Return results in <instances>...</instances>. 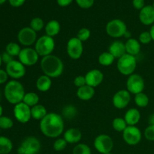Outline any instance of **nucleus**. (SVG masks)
Returning <instances> with one entry per match:
<instances>
[{
  "instance_id": "1",
  "label": "nucleus",
  "mask_w": 154,
  "mask_h": 154,
  "mask_svg": "<svg viewBox=\"0 0 154 154\" xmlns=\"http://www.w3.org/2000/svg\"><path fill=\"white\" fill-rule=\"evenodd\" d=\"M40 130L48 138H58L64 132V120L57 113H48L40 121Z\"/></svg>"
},
{
  "instance_id": "2",
  "label": "nucleus",
  "mask_w": 154,
  "mask_h": 154,
  "mask_svg": "<svg viewBox=\"0 0 154 154\" xmlns=\"http://www.w3.org/2000/svg\"><path fill=\"white\" fill-rule=\"evenodd\" d=\"M40 66L44 75L51 78H58L64 71L63 62L60 57L53 54L42 57Z\"/></svg>"
},
{
  "instance_id": "3",
  "label": "nucleus",
  "mask_w": 154,
  "mask_h": 154,
  "mask_svg": "<svg viewBox=\"0 0 154 154\" xmlns=\"http://www.w3.org/2000/svg\"><path fill=\"white\" fill-rule=\"evenodd\" d=\"M24 87L17 80H11L5 84L4 95L6 100L11 105H17L23 100L25 96Z\"/></svg>"
},
{
  "instance_id": "4",
  "label": "nucleus",
  "mask_w": 154,
  "mask_h": 154,
  "mask_svg": "<svg viewBox=\"0 0 154 154\" xmlns=\"http://www.w3.org/2000/svg\"><path fill=\"white\" fill-rule=\"evenodd\" d=\"M137 67L136 57L126 54L118 59L117 63V68L118 72L123 75L129 76L134 74Z\"/></svg>"
},
{
  "instance_id": "5",
  "label": "nucleus",
  "mask_w": 154,
  "mask_h": 154,
  "mask_svg": "<svg viewBox=\"0 0 154 154\" xmlns=\"http://www.w3.org/2000/svg\"><path fill=\"white\" fill-rule=\"evenodd\" d=\"M55 48V42L54 38L45 35L42 36L37 39L35 44V49L38 54L39 57H46L51 55Z\"/></svg>"
},
{
  "instance_id": "6",
  "label": "nucleus",
  "mask_w": 154,
  "mask_h": 154,
  "mask_svg": "<svg viewBox=\"0 0 154 154\" xmlns=\"http://www.w3.org/2000/svg\"><path fill=\"white\" fill-rule=\"evenodd\" d=\"M42 148L40 141L34 136L26 138L17 149L18 154H37Z\"/></svg>"
},
{
  "instance_id": "7",
  "label": "nucleus",
  "mask_w": 154,
  "mask_h": 154,
  "mask_svg": "<svg viewBox=\"0 0 154 154\" xmlns=\"http://www.w3.org/2000/svg\"><path fill=\"white\" fill-rule=\"evenodd\" d=\"M105 31L110 37L118 38L124 35L125 32L127 31V26L121 20L114 19L107 23Z\"/></svg>"
},
{
  "instance_id": "8",
  "label": "nucleus",
  "mask_w": 154,
  "mask_h": 154,
  "mask_svg": "<svg viewBox=\"0 0 154 154\" xmlns=\"http://www.w3.org/2000/svg\"><path fill=\"white\" fill-rule=\"evenodd\" d=\"M93 145L99 153L102 154L111 153L114 148V141L108 135L101 134L95 138Z\"/></svg>"
},
{
  "instance_id": "9",
  "label": "nucleus",
  "mask_w": 154,
  "mask_h": 154,
  "mask_svg": "<svg viewBox=\"0 0 154 154\" xmlns=\"http://www.w3.org/2000/svg\"><path fill=\"white\" fill-rule=\"evenodd\" d=\"M145 87V83L142 77L138 74L129 75L126 81V90L130 93L137 95L142 93Z\"/></svg>"
},
{
  "instance_id": "10",
  "label": "nucleus",
  "mask_w": 154,
  "mask_h": 154,
  "mask_svg": "<svg viewBox=\"0 0 154 154\" xmlns=\"http://www.w3.org/2000/svg\"><path fill=\"white\" fill-rule=\"evenodd\" d=\"M142 134L141 130L135 126H128L123 132V141L130 146H135L141 141Z\"/></svg>"
},
{
  "instance_id": "11",
  "label": "nucleus",
  "mask_w": 154,
  "mask_h": 154,
  "mask_svg": "<svg viewBox=\"0 0 154 154\" xmlns=\"http://www.w3.org/2000/svg\"><path fill=\"white\" fill-rule=\"evenodd\" d=\"M18 59L25 66H32L38 61L39 55L35 48H24L21 50Z\"/></svg>"
},
{
  "instance_id": "12",
  "label": "nucleus",
  "mask_w": 154,
  "mask_h": 154,
  "mask_svg": "<svg viewBox=\"0 0 154 154\" xmlns=\"http://www.w3.org/2000/svg\"><path fill=\"white\" fill-rule=\"evenodd\" d=\"M66 51L69 57L72 60H78L84 52L83 42L77 37L71 38L67 42Z\"/></svg>"
},
{
  "instance_id": "13",
  "label": "nucleus",
  "mask_w": 154,
  "mask_h": 154,
  "mask_svg": "<svg viewBox=\"0 0 154 154\" xmlns=\"http://www.w3.org/2000/svg\"><path fill=\"white\" fill-rule=\"evenodd\" d=\"M17 40L23 46L29 47L33 44H35L37 41V32L30 27H24L18 32Z\"/></svg>"
},
{
  "instance_id": "14",
  "label": "nucleus",
  "mask_w": 154,
  "mask_h": 154,
  "mask_svg": "<svg viewBox=\"0 0 154 154\" xmlns=\"http://www.w3.org/2000/svg\"><path fill=\"white\" fill-rule=\"evenodd\" d=\"M14 116L19 123H28L32 118L31 108L23 102L17 104L14 108Z\"/></svg>"
},
{
  "instance_id": "15",
  "label": "nucleus",
  "mask_w": 154,
  "mask_h": 154,
  "mask_svg": "<svg viewBox=\"0 0 154 154\" xmlns=\"http://www.w3.org/2000/svg\"><path fill=\"white\" fill-rule=\"evenodd\" d=\"M5 71L10 78L13 80L22 78L26 75V68L19 60H14L10 63L6 65Z\"/></svg>"
},
{
  "instance_id": "16",
  "label": "nucleus",
  "mask_w": 154,
  "mask_h": 154,
  "mask_svg": "<svg viewBox=\"0 0 154 154\" xmlns=\"http://www.w3.org/2000/svg\"><path fill=\"white\" fill-rule=\"evenodd\" d=\"M131 101V93L127 90H120L114 95L112 102L117 109H123L128 106Z\"/></svg>"
},
{
  "instance_id": "17",
  "label": "nucleus",
  "mask_w": 154,
  "mask_h": 154,
  "mask_svg": "<svg viewBox=\"0 0 154 154\" xmlns=\"http://www.w3.org/2000/svg\"><path fill=\"white\" fill-rule=\"evenodd\" d=\"M85 79L87 85L95 88L102 84L104 80V75L99 69H92L86 74Z\"/></svg>"
},
{
  "instance_id": "18",
  "label": "nucleus",
  "mask_w": 154,
  "mask_h": 154,
  "mask_svg": "<svg viewBox=\"0 0 154 154\" xmlns=\"http://www.w3.org/2000/svg\"><path fill=\"white\" fill-rule=\"evenodd\" d=\"M139 20L142 24L150 26L154 23V8L152 5H146L140 11Z\"/></svg>"
},
{
  "instance_id": "19",
  "label": "nucleus",
  "mask_w": 154,
  "mask_h": 154,
  "mask_svg": "<svg viewBox=\"0 0 154 154\" xmlns=\"http://www.w3.org/2000/svg\"><path fill=\"white\" fill-rule=\"evenodd\" d=\"M108 52L115 59H119L126 54L125 43L120 41H114L110 45Z\"/></svg>"
},
{
  "instance_id": "20",
  "label": "nucleus",
  "mask_w": 154,
  "mask_h": 154,
  "mask_svg": "<svg viewBox=\"0 0 154 154\" xmlns=\"http://www.w3.org/2000/svg\"><path fill=\"white\" fill-rule=\"evenodd\" d=\"M82 138V133L81 130L76 128H70L64 132L63 138L68 144H77Z\"/></svg>"
},
{
  "instance_id": "21",
  "label": "nucleus",
  "mask_w": 154,
  "mask_h": 154,
  "mask_svg": "<svg viewBox=\"0 0 154 154\" xmlns=\"http://www.w3.org/2000/svg\"><path fill=\"white\" fill-rule=\"evenodd\" d=\"M124 120L128 126H135L141 120V114L137 108H130L126 112Z\"/></svg>"
},
{
  "instance_id": "22",
  "label": "nucleus",
  "mask_w": 154,
  "mask_h": 154,
  "mask_svg": "<svg viewBox=\"0 0 154 154\" xmlns=\"http://www.w3.org/2000/svg\"><path fill=\"white\" fill-rule=\"evenodd\" d=\"M125 47H126V54L134 56V57L138 55L141 51V43L139 41L133 38L126 41L125 43Z\"/></svg>"
},
{
  "instance_id": "23",
  "label": "nucleus",
  "mask_w": 154,
  "mask_h": 154,
  "mask_svg": "<svg viewBox=\"0 0 154 154\" xmlns=\"http://www.w3.org/2000/svg\"><path fill=\"white\" fill-rule=\"evenodd\" d=\"M95 89L93 87H90V86L87 85L82 87L78 88L77 90V96L79 99L82 101H88L93 99V96H95Z\"/></svg>"
},
{
  "instance_id": "24",
  "label": "nucleus",
  "mask_w": 154,
  "mask_h": 154,
  "mask_svg": "<svg viewBox=\"0 0 154 154\" xmlns=\"http://www.w3.org/2000/svg\"><path fill=\"white\" fill-rule=\"evenodd\" d=\"M36 88L42 93L48 92L52 86V80L50 77L43 75L38 77L36 81Z\"/></svg>"
},
{
  "instance_id": "25",
  "label": "nucleus",
  "mask_w": 154,
  "mask_h": 154,
  "mask_svg": "<svg viewBox=\"0 0 154 154\" xmlns=\"http://www.w3.org/2000/svg\"><path fill=\"white\" fill-rule=\"evenodd\" d=\"M60 23L56 20H51L45 26V33L47 35L54 38L60 32Z\"/></svg>"
},
{
  "instance_id": "26",
  "label": "nucleus",
  "mask_w": 154,
  "mask_h": 154,
  "mask_svg": "<svg viewBox=\"0 0 154 154\" xmlns=\"http://www.w3.org/2000/svg\"><path fill=\"white\" fill-rule=\"evenodd\" d=\"M46 108L42 105H37L31 108L32 118L37 120H42L48 114Z\"/></svg>"
},
{
  "instance_id": "27",
  "label": "nucleus",
  "mask_w": 154,
  "mask_h": 154,
  "mask_svg": "<svg viewBox=\"0 0 154 154\" xmlns=\"http://www.w3.org/2000/svg\"><path fill=\"white\" fill-rule=\"evenodd\" d=\"M13 149V143L5 136H0V154H9Z\"/></svg>"
},
{
  "instance_id": "28",
  "label": "nucleus",
  "mask_w": 154,
  "mask_h": 154,
  "mask_svg": "<svg viewBox=\"0 0 154 154\" xmlns=\"http://www.w3.org/2000/svg\"><path fill=\"white\" fill-rule=\"evenodd\" d=\"M23 102L25 103L26 105H28L29 107L32 108L33 106L38 105L39 102V96L37 93L30 92V93H26L23 97Z\"/></svg>"
},
{
  "instance_id": "29",
  "label": "nucleus",
  "mask_w": 154,
  "mask_h": 154,
  "mask_svg": "<svg viewBox=\"0 0 154 154\" xmlns=\"http://www.w3.org/2000/svg\"><path fill=\"white\" fill-rule=\"evenodd\" d=\"M114 60H115V58L108 51L102 53L98 58L99 63L103 66H110L113 64Z\"/></svg>"
},
{
  "instance_id": "30",
  "label": "nucleus",
  "mask_w": 154,
  "mask_h": 154,
  "mask_svg": "<svg viewBox=\"0 0 154 154\" xmlns=\"http://www.w3.org/2000/svg\"><path fill=\"white\" fill-rule=\"evenodd\" d=\"M134 101H135V105L140 108H145L148 105L150 99H149L148 96L144 93H140L138 94L135 95V98H134Z\"/></svg>"
},
{
  "instance_id": "31",
  "label": "nucleus",
  "mask_w": 154,
  "mask_h": 154,
  "mask_svg": "<svg viewBox=\"0 0 154 154\" xmlns=\"http://www.w3.org/2000/svg\"><path fill=\"white\" fill-rule=\"evenodd\" d=\"M62 114H63V116L65 118L68 119V120H71V119H73L77 115L78 110H77L76 107L75 105H68L63 108Z\"/></svg>"
},
{
  "instance_id": "32",
  "label": "nucleus",
  "mask_w": 154,
  "mask_h": 154,
  "mask_svg": "<svg viewBox=\"0 0 154 154\" xmlns=\"http://www.w3.org/2000/svg\"><path fill=\"white\" fill-rule=\"evenodd\" d=\"M21 50L22 49L20 48V46L17 43H15V42H10V43H8L6 45L5 52H7L8 54H10L11 56L14 57L19 56Z\"/></svg>"
},
{
  "instance_id": "33",
  "label": "nucleus",
  "mask_w": 154,
  "mask_h": 154,
  "mask_svg": "<svg viewBox=\"0 0 154 154\" xmlns=\"http://www.w3.org/2000/svg\"><path fill=\"white\" fill-rule=\"evenodd\" d=\"M112 126L113 129L117 131V132H123L125 130V129L127 127L128 125L126 123V121H125L124 118H122V117H116L113 120Z\"/></svg>"
},
{
  "instance_id": "34",
  "label": "nucleus",
  "mask_w": 154,
  "mask_h": 154,
  "mask_svg": "<svg viewBox=\"0 0 154 154\" xmlns=\"http://www.w3.org/2000/svg\"><path fill=\"white\" fill-rule=\"evenodd\" d=\"M72 154H92V151L87 144H78L73 148Z\"/></svg>"
},
{
  "instance_id": "35",
  "label": "nucleus",
  "mask_w": 154,
  "mask_h": 154,
  "mask_svg": "<svg viewBox=\"0 0 154 154\" xmlns=\"http://www.w3.org/2000/svg\"><path fill=\"white\" fill-rule=\"evenodd\" d=\"M45 23L42 18L34 17L30 22V28L32 29L35 32H39L43 29Z\"/></svg>"
},
{
  "instance_id": "36",
  "label": "nucleus",
  "mask_w": 154,
  "mask_h": 154,
  "mask_svg": "<svg viewBox=\"0 0 154 154\" xmlns=\"http://www.w3.org/2000/svg\"><path fill=\"white\" fill-rule=\"evenodd\" d=\"M14 122L10 117L6 116H2L0 117V129H9L13 127Z\"/></svg>"
},
{
  "instance_id": "37",
  "label": "nucleus",
  "mask_w": 154,
  "mask_h": 154,
  "mask_svg": "<svg viewBox=\"0 0 154 154\" xmlns=\"http://www.w3.org/2000/svg\"><path fill=\"white\" fill-rule=\"evenodd\" d=\"M67 144L68 143L66 142V141L64 138H58L54 141L53 147H54V150L55 151L60 152L63 151V150H64L66 149V147H67Z\"/></svg>"
},
{
  "instance_id": "38",
  "label": "nucleus",
  "mask_w": 154,
  "mask_h": 154,
  "mask_svg": "<svg viewBox=\"0 0 154 154\" xmlns=\"http://www.w3.org/2000/svg\"><path fill=\"white\" fill-rule=\"evenodd\" d=\"M90 35H91V32H90V30L89 29L81 28V29L78 31L76 37L78 38L80 41H81L82 42H84L90 38Z\"/></svg>"
},
{
  "instance_id": "39",
  "label": "nucleus",
  "mask_w": 154,
  "mask_h": 154,
  "mask_svg": "<svg viewBox=\"0 0 154 154\" xmlns=\"http://www.w3.org/2000/svg\"><path fill=\"white\" fill-rule=\"evenodd\" d=\"M138 41H139L140 43L143 44V45H148V44H150V42L153 41L152 40V37L150 32H142L139 35Z\"/></svg>"
},
{
  "instance_id": "40",
  "label": "nucleus",
  "mask_w": 154,
  "mask_h": 154,
  "mask_svg": "<svg viewBox=\"0 0 154 154\" xmlns=\"http://www.w3.org/2000/svg\"><path fill=\"white\" fill-rule=\"evenodd\" d=\"M144 137L147 140L150 141H154V125H149L144 132Z\"/></svg>"
},
{
  "instance_id": "41",
  "label": "nucleus",
  "mask_w": 154,
  "mask_h": 154,
  "mask_svg": "<svg viewBox=\"0 0 154 154\" xmlns=\"http://www.w3.org/2000/svg\"><path fill=\"white\" fill-rule=\"evenodd\" d=\"M78 6L82 8H90L94 4V0H76Z\"/></svg>"
},
{
  "instance_id": "42",
  "label": "nucleus",
  "mask_w": 154,
  "mask_h": 154,
  "mask_svg": "<svg viewBox=\"0 0 154 154\" xmlns=\"http://www.w3.org/2000/svg\"><path fill=\"white\" fill-rule=\"evenodd\" d=\"M74 84H75V87H77L78 88H80V87H84V86H85L86 84H87V83H86L85 76L78 75V76L75 77V78L74 79Z\"/></svg>"
},
{
  "instance_id": "43",
  "label": "nucleus",
  "mask_w": 154,
  "mask_h": 154,
  "mask_svg": "<svg viewBox=\"0 0 154 154\" xmlns=\"http://www.w3.org/2000/svg\"><path fill=\"white\" fill-rule=\"evenodd\" d=\"M2 63H5L6 65L10 63L14 60V57L11 56L10 54H8L7 52H4L2 54Z\"/></svg>"
},
{
  "instance_id": "44",
  "label": "nucleus",
  "mask_w": 154,
  "mask_h": 154,
  "mask_svg": "<svg viewBox=\"0 0 154 154\" xmlns=\"http://www.w3.org/2000/svg\"><path fill=\"white\" fill-rule=\"evenodd\" d=\"M8 77V75L5 70L0 69V84H5V83L7 82Z\"/></svg>"
},
{
  "instance_id": "45",
  "label": "nucleus",
  "mask_w": 154,
  "mask_h": 154,
  "mask_svg": "<svg viewBox=\"0 0 154 154\" xmlns=\"http://www.w3.org/2000/svg\"><path fill=\"white\" fill-rule=\"evenodd\" d=\"M132 4L135 8L141 11L144 7V0H133Z\"/></svg>"
},
{
  "instance_id": "46",
  "label": "nucleus",
  "mask_w": 154,
  "mask_h": 154,
  "mask_svg": "<svg viewBox=\"0 0 154 154\" xmlns=\"http://www.w3.org/2000/svg\"><path fill=\"white\" fill-rule=\"evenodd\" d=\"M9 3L11 6L15 8L20 7V6L23 5L25 2L26 0H8Z\"/></svg>"
},
{
  "instance_id": "47",
  "label": "nucleus",
  "mask_w": 154,
  "mask_h": 154,
  "mask_svg": "<svg viewBox=\"0 0 154 154\" xmlns=\"http://www.w3.org/2000/svg\"><path fill=\"white\" fill-rule=\"evenodd\" d=\"M73 0H57V4L62 7H66V6L69 5L72 2Z\"/></svg>"
},
{
  "instance_id": "48",
  "label": "nucleus",
  "mask_w": 154,
  "mask_h": 154,
  "mask_svg": "<svg viewBox=\"0 0 154 154\" xmlns=\"http://www.w3.org/2000/svg\"><path fill=\"white\" fill-rule=\"evenodd\" d=\"M149 125H154V114H152L148 118Z\"/></svg>"
},
{
  "instance_id": "49",
  "label": "nucleus",
  "mask_w": 154,
  "mask_h": 154,
  "mask_svg": "<svg viewBox=\"0 0 154 154\" xmlns=\"http://www.w3.org/2000/svg\"><path fill=\"white\" fill-rule=\"evenodd\" d=\"M123 37H125L126 38H127V40H128V39H129V38H132V33H131L130 32L128 31V30H127V31L125 32Z\"/></svg>"
},
{
  "instance_id": "50",
  "label": "nucleus",
  "mask_w": 154,
  "mask_h": 154,
  "mask_svg": "<svg viewBox=\"0 0 154 154\" xmlns=\"http://www.w3.org/2000/svg\"><path fill=\"white\" fill-rule=\"evenodd\" d=\"M150 33L151 35V37H152V40L154 42V24L151 26L150 29Z\"/></svg>"
},
{
  "instance_id": "51",
  "label": "nucleus",
  "mask_w": 154,
  "mask_h": 154,
  "mask_svg": "<svg viewBox=\"0 0 154 154\" xmlns=\"http://www.w3.org/2000/svg\"><path fill=\"white\" fill-rule=\"evenodd\" d=\"M2 113H3V108H2V106L1 105H0V117L2 116Z\"/></svg>"
},
{
  "instance_id": "52",
  "label": "nucleus",
  "mask_w": 154,
  "mask_h": 154,
  "mask_svg": "<svg viewBox=\"0 0 154 154\" xmlns=\"http://www.w3.org/2000/svg\"><path fill=\"white\" fill-rule=\"evenodd\" d=\"M2 54H0V67L2 66Z\"/></svg>"
},
{
  "instance_id": "53",
  "label": "nucleus",
  "mask_w": 154,
  "mask_h": 154,
  "mask_svg": "<svg viewBox=\"0 0 154 154\" xmlns=\"http://www.w3.org/2000/svg\"><path fill=\"white\" fill-rule=\"evenodd\" d=\"M5 1H6V0H0V5L5 3Z\"/></svg>"
},
{
  "instance_id": "54",
  "label": "nucleus",
  "mask_w": 154,
  "mask_h": 154,
  "mask_svg": "<svg viewBox=\"0 0 154 154\" xmlns=\"http://www.w3.org/2000/svg\"><path fill=\"white\" fill-rule=\"evenodd\" d=\"M105 154H112L111 153H105Z\"/></svg>"
},
{
  "instance_id": "55",
  "label": "nucleus",
  "mask_w": 154,
  "mask_h": 154,
  "mask_svg": "<svg viewBox=\"0 0 154 154\" xmlns=\"http://www.w3.org/2000/svg\"><path fill=\"white\" fill-rule=\"evenodd\" d=\"M0 101H1V93H0Z\"/></svg>"
},
{
  "instance_id": "56",
  "label": "nucleus",
  "mask_w": 154,
  "mask_h": 154,
  "mask_svg": "<svg viewBox=\"0 0 154 154\" xmlns=\"http://www.w3.org/2000/svg\"><path fill=\"white\" fill-rule=\"evenodd\" d=\"M153 7V8H154V2H153V5H152Z\"/></svg>"
},
{
  "instance_id": "57",
  "label": "nucleus",
  "mask_w": 154,
  "mask_h": 154,
  "mask_svg": "<svg viewBox=\"0 0 154 154\" xmlns=\"http://www.w3.org/2000/svg\"><path fill=\"white\" fill-rule=\"evenodd\" d=\"M0 131H1V129H0Z\"/></svg>"
}]
</instances>
